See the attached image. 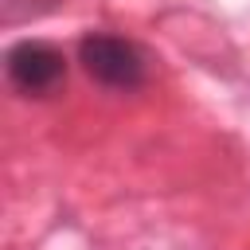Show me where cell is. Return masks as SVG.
Masks as SVG:
<instances>
[{
	"mask_svg": "<svg viewBox=\"0 0 250 250\" xmlns=\"http://www.w3.org/2000/svg\"><path fill=\"white\" fill-rule=\"evenodd\" d=\"M78 62L82 70L105 86V90H141L148 78V59L145 51L113 31H90L78 39Z\"/></svg>",
	"mask_w": 250,
	"mask_h": 250,
	"instance_id": "1",
	"label": "cell"
},
{
	"mask_svg": "<svg viewBox=\"0 0 250 250\" xmlns=\"http://www.w3.org/2000/svg\"><path fill=\"white\" fill-rule=\"evenodd\" d=\"M4 74L23 98H47L66 82V59L43 39H20L4 51Z\"/></svg>",
	"mask_w": 250,
	"mask_h": 250,
	"instance_id": "2",
	"label": "cell"
}]
</instances>
